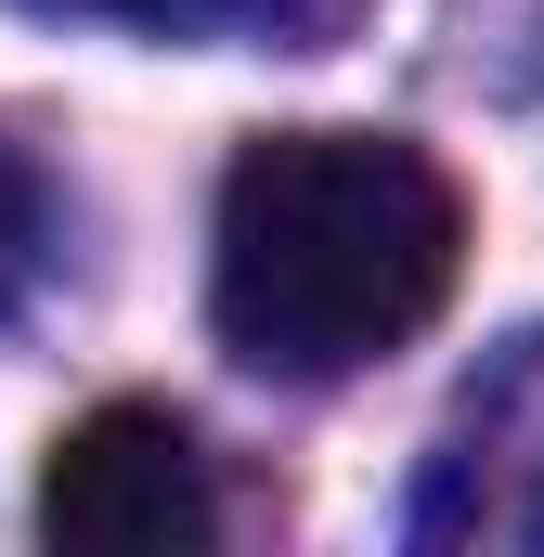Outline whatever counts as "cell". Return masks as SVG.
<instances>
[{
	"mask_svg": "<svg viewBox=\"0 0 544 557\" xmlns=\"http://www.w3.org/2000/svg\"><path fill=\"white\" fill-rule=\"evenodd\" d=\"M403 532L428 557H544V324L454 389Z\"/></svg>",
	"mask_w": 544,
	"mask_h": 557,
	"instance_id": "2",
	"label": "cell"
},
{
	"mask_svg": "<svg viewBox=\"0 0 544 557\" xmlns=\"http://www.w3.org/2000/svg\"><path fill=\"white\" fill-rule=\"evenodd\" d=\"M467 208L403 131H260L221 169L208 311L260 376H350L454 298Z\"/></svg>",
	"mask_w": 544,
	"mask_h": 557,
	"instance_id": "1",
	"label": "cell"
},
{
	"mask_svg": "<svg viewBox=\"0 0 544 557\" xmlns=\"http://www.w3.org/2000/svg\"><path fill=\"white\" fill-rule=\"evenodd\" d=\"M39 13H104V26H156V39H337L350 0H39Z\"/></svg>",
	"mask_w": 544,
	"mask_h": 557,
	"instance_id": "4",
	"label": "cell"
},
{
	"mask_svg": "<svg viewBox=\"0 0 544 557\" xmlns=\"http://www.w3.org/2000/svg\"><path fill=\"white\" fill-rule=\"evenodd\" d=\"M39 532L65 557H195L221 532V493H208V454L182 441V416L156 403H104L52 441L39 467Z\"/></svg>",
	"mask_w": 544,
	"mask_h": 557,
	"instance_id": "3",
	"label": "cell"
},
{
	"mask_svg": "<svg viewBox=\"0 0 544 557\" xmlns=\"http://www.w3.org/2000/svg\"><path fill=\"white\" fill-rule=\"evenodd\" d=\"M39 273V169L0 143V311H13V285Z\"/></svg>",
	"mask_w": 544,
	"mask_h": 557,
	"instance_id": "5",
	"label": "cell"
}]
</instances>
